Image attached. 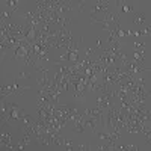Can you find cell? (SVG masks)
<instances>
[{
  "mask_svg": "<svg viewBox=\"0 0 151 151\" xmlns=\"http://www.w3.org/2000/svg\"><path fill=\"white\" fill-rule=\"evenodd\" d=\"M133 17V24H136V26H145L147 21H148V17L144 14V12H133L132 14Z\"/></svg>",
  "mask_w": 151,
  "mask_h": 151,
  "instance_id": "1",
  "label": "cell"
},
{
  "mask_svg": "<svg viewBox=\"0 0 151 151\" xmlns=\"http://www.w3.org/2000/svg\"><path fill=\"white\" fill-rule=\"evenodd\" d=\"M133 12H134V9H133L132 3L124 2V3H122V6H121V8H119V11H118V14H119V17H121V15H129V14H133Z\"/></svg>",
  "mask_w": 151,
  "mask_h": 151,
  "instance_id": "2",
  "label": "cell"
},
{
  "mask_svg": "<svg viewBox=\"0 0 151 151\" xmlns=\"http://www.w3.org/2000/svg\"><path fill=\"white\" fill-rule=\"evenodd\" d=\"M2 3H5L8 6V9L15 14V12L18 11V8H20V3L21 2H18V0H15V2H14V0H5V2H3V0H2Z\"/></svg>",
  "mask_w": 151,
  "mask_h": 151,
  "instance_id": "3",
  "label": "cell"
},
{
  "mask_svg": "<svg viewBox=\"0 0 151 151\" xmlns=\"http://www.w3.org/2000/svg\"><path fill=\"white\" fill-rule=\"evenodd\" d=\"M30 77H32V71H30V68L26 67V70H20V71H18L17 80H27V79H30Z\"/></svg>",
  "mask_w": 151,
  "mask_h": 151,
  "instance_id": "4",
  "label": "cell"
},
{
  "mask_svg": "<svg viewBox=\"0 0 151 151\" xmlns=\"http://www.w3.org/2000/svg\"><path fill=\"white\" fill-rule=\"evenodd\" d=\"M76 150H80V151L92 150L91 148V142H77V144H76Z\"/></svg>",
  "mask_w": 151,
  "mask_h": 151,
  "instance_id": "5",
  "label": "cell"
}]
</instances>
